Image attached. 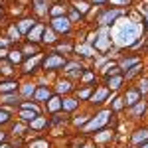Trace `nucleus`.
Segmentation results:
<instances>
[{
	"instance_id": "obj_36",
	"label": "nucleus",
	"mask_w": 148,
	"mask_h": 148,
	"mask_svg": "<svg viewBox=\"0 0 148 148\" xmlns=\"http://www.w3.org/2000/svg\"><path fill=\"white\" fill-rule=\"evenodd\" d=\"M10 36H12L10 40H18V30H14V28H12V30H10Z\"/></svg>"
},
{
	"instance_id": "obj_40",
	"label": "nucleus",
	"mask_w": 148,
	"mask_h": 148,
	"mask_svg": "<svg viewBox=\"0 0 148 148\" xmlns=\"http://www.w3.org/2000/svg\"><path fill=\"white\" fill-rule=\"evenodd\" d=\"M85 81H91L93 79V73H85V77H83Z\"/></svg>"
},
{
	"instance_id": "obj_10",
	"label": "nucleus",
	"mask_w": 148,
	"mask_h": 148,
	"mask_svg": "<svg viewBox=\"0 0 148 148\" xmlns=\"http://www.w3.org/2000/svg\"><path fill=\"white\" fill-rule=\"evenodd\" d=\"M0 91H2V93L16 91V83H14V81H6V83H2V85H0Z\"/></svg>"
},
{
	"instance_id": "obj_24",
	"label": "nucleus",
	"mask_w": 148,
	"mask_h": 148,
	"mask_svg": "<svg viewBox=\"0 0 148 148\" xmlns=\"http://www.w3.org/2000/svg\"><path fill=\"white\" fill-rule=\"evenodd\" d=\"M77 51H83V53H85V56H91L93 53V49L89 46H83V47H77Z\"/></svg>"
},
{
	"instance_id": "obj_17",
	"label": "nucleus",
	"mask_w": 148,
	"mask_h": 148,
	"mask_svg": "<svg viewBox=\"0 0 148 148\" xmlns=\"http://www.w3.org/2000/svg\"><path fill=\"white\" fill-rule=\"evenodd\" d=\"M36 114H38V113H34V111L30 113L28 109H24V111H22V119H24V121H30V119H34Z\"/></svg>"
},
{
	"instance_id": "obj_44",
	"label": "nucleus",
	"mask_w": 148,
	"mask_h": 148,
	"mask_svg": "<svg viewBox=\"0 0 148 148\" xmlns=\"http://www.w3.org/2000/svg\"><path fill=\"white\" fill-rule=\"evenodd\" d=\"M95 2H103V0H95Z\"/></svg>"
},
{
	"instance_id": "obj_27",
	"label": "nucleus",
	"mask_w": 148,
	"mask_h": 148,
	"mask_svg": "<svg viewBox=\"0 0 148 148\" xmlns=\"http://www.w3.org/2000/svg\"><path fill=\"white\" fill-rule=\"evenodd\" d=\"M2 99H4V103H14V101H18V97H16V95H4Z\"/></svg>"
},
{
	"instance_id": "obj_31",
	"label": "nucleus",
	"mask_w": 148,
	"mask_h": 148,
	"mask_svg": "<svg viewBox=\"0 0 148 148\" xmlns=\"http://www.w3.org/2000/svg\"><path fill=\"white\" fill-rule=\"evenodd\" d=\"M138 63V59H128V61H125V63H123V67H130V65H136Z\"/></svg>"
},
{
	"instance_id": "obj_30",
	"label": "nucleus",
	"mask_w": 148,
	"mask_h": 148,
	"mask_svg": "<svg viewBox=\"0 0 148 148\" xmlns=\"http://www.w3.org/2000/svg\"><path fill=\"white\" fill-rule=\"evenodd\" d=\"M36 4H38V10L40 12L46 10V0H36Z\"/></svg>"
},
{
	"instance_id": "obj_8",
	"label": "nucleus",
	"mask_w": 148,
	"mask_h": 148,
	"mask_svg": "<svg viewBox=\"0 0 148 148\" xmlns=\"http://www.w3.org/2000/svg\"><path fill=\"white\" fill-rule=\"evenodd\" d=\"M138 97H140V93H138V91H128V93H126V105H134V103H136L138 101Z\"/></svg>"
},
{
	"instance_id": "obj_32",
	"label": "nucleus",
	"mask_w": 148,
	"mask_h": 148,
	"mask_svg": "<svg viewBox=\"0 0 148 148\" xmlns=\"http://www.w3.org/2000/svg\"><path fill=\"white\" fill-rule=\"evenodd\" d=\"M138 71H140V65H138V63H136V65H134V69H132L130 73H126V77H132V75H136Z\"/></svg>"
},
{
	"instance_id": "obj_37",
	"label": "nucleus",
	"mask_w": 148,
	"mask_h": 148,
	"mask_svg": "<svg viewBox=\"0 0 148 148\" xmlns=\"http://www.w3.org/2000/svg\"><path fill=\"white\" fill-rule=\"evenodd\" d=\"M109 136H111V134H109V132H105V134H99V136H97V140H107Z\"/></svg>"
},
{
	"instance_id": "obj_38",
	"label": "nucleus",
	"mask_w": 148,
	"mask_h": 148,
	"mask_svg": "<svg viewBox=\"0 0 148 148\" xmlns=\"http://www.w3.org/2000/svg\"><path fill=\"white\" fill-rule=\"evenodd\" d=\"M111 2H113V4H128L130 0H111Z\"/></svg>"
},
{
	"instance_id": "obj_1",
	"label": "nucleus",
	"mask_w": 148,
	"mask_h": 148,
	"mask_svg": "<svg viewBox=\"0 0 148 148\" xmlns=\"http://www.w3.org/2000/svg\"><path fill=\"white\" fill-rule=\"evenodd\" d=\"M140 34V26L134 22H121L114 26V44L116 46H132Z\"/></svg>"
},
{
	"instance_id": "obj_11",
	"label": "nucleus",
	"mask_w": 148,
	"mask_h": 148,
	"mask_svg": "<svg viewBox=\"0 0 148 148\" xmlns=\"http://www.w3.org/2000/svg\"><path fill=\"white\" fill-rule=\"evenodd\" d=\"M49 97V91L47 89H40V91H36V101H44Z\"/></svg>"
},
{
	"instance_id": "obj_14",
	"label": "nucleus",
	"mask_w": 148,
	"mask_h": 148,
	"mask_svg": "<svg viewBox=\"0 0 148 148\" xmlns=\"http://www.w3.org/2000/svg\"><path fill=\"white\" fill-rule=\"evenodd\" d=\"M75 8H77V12H81V14H85V12L89 10L87 2H75Z\"/></svg>"
},
{
	"instance_id": "obj_12",
	"label": "nucleus",
	"mask_w": 148,
	"mask_h": 148,
	"mask_svg": "<svg viewBox=\"0 0 148 148\" xmlns=\"http://www.w3.org/2000/svg\"><path fill=\"white\" fill-rule=\"evenodd\" d=\"M148 138V130H138L134 134V142H140V140H146Z\"/></svg>"
},
{
	"instance_id": "obj_19",
	"label": "nucleus",
	"mask_w": 148,
	"mask_h": 148,
	"mask_svg": "<svg viewBox=\"0 0 148 148\" xmlns=\"http://www.w3.org/2000/svg\"><path fill=\"white\" fill-rule=\"evenodd\" d=\"M144 109H146V105H144V103H140V105H136V107H134V111H132V114L136 116V114L144 113Z\"/></svg>"
},
{
	"instance_id": "obj_21",
	"label": "nucleus",
	"mask_w": 148,
	"mask_h": 148,
	"mask_svg": "<svg viewBox=\"0 0 148 148\" xmlns=\"http://www.w3.org/2000/svg\"><path fill=\"white\" fill-rule=\"evenodd\" d=\"M44 40H46V42H53V40H56V38H53V32H51V30H46V32H44Z\"/></svg>"
},
{
	"instance_id": "obj_28",
	"label": "nucleus",
	"mask_w": 148,
	"mask_h": 148,
	"mask_svg": "<svg viewBox=\"0 0 148 148\" xmlns=\"http://www.w3.org/2000/svg\"><path fill=\"white\" fill-rule=\"evenodd\" d=\"M57 91H59V93L69 91V83H59V85H57Z\"/></svg>"
},
{
	"instance_id": "obj_23",
	"label": "nucleus",
	"mask_w": 148,
	"mask_h": 148,
	"mask_svg": "<svg viewBox=\"0 0 148 148\" xmlns=\"http://www.w3.org/2000/svg\"><path fill=\"white\" fill-rule=\"evenodd\" d=\"M44 125H46V119H36L34 123H32L34 128H40V126H44Z\"/></svg>"
},
{
	"instance_id": "obj_39",
	"label": "nucleus",
	"mask_w": 148,
	"mask_h": 148,
	"mask_svg": "<svg viewBox=\"0 0 148 148\" xmlns=\"http://www.w3.org/2000/svg\"><path fill=\"white\" fill-rule=\"evenodd\" d=\"M123 107V99H116V103H114V109H121Z\"/></svg>"
},
{
	"instance_id": "obj_2",
	"label": "nucleus",
	"mask_w": 148,
	"mask_h": 148,
	"mask_svg": "<svg viewBox=\"0 0 148 148\" xmlns=\"http://www.w3.org/2000/svg\"><path fill=\"white\" fill-rule=\"evenodd\" d=\"M89 42L95 44L97 49H107V47L111 46V34L107 32V30H101V32H97V34H93L89 38Z\"/></svg>"
},
{
	"instance_id": "obj_16",
	"label": "nucleus",
	"mask_w": 148,
	"mask_h": 148,
	"mask_svg": "<svg viewBox=\"0 0 148 148\" xmlns=\"http://www.w3.org/2000/svg\"><path fill=\"white\" fill-rule=\"evenodd\" d=\"M63 10H65V8H63L61 4H56V6L51 8V16H59V14H63Z\"/></svg>"
},
{
	"instance_id": "obj_9",
	"label": "nucleus",
	"mask_w": 148,
	"mask_h": 148,
	"mask_svg": "<svg viewBox=\"0 0 148 148\" xmlns=\"http://www.w3.org/2000/svg\"><path fill=\"white\" fill-rule=\"evenodd\" d=\"M61 107H63L65 111H73V109L77 107V101H75V99H65V101H61Z\"/></svg>"
},
{
	"instance_id": "obj_33",
	"label": "nucleus",
	"mask_w": 148,
	"mask_h": 148,
	"mask_svg": "<svg viewBox=\"0 0 148 148\" xmlns=\"http://www.w3.org/2000/svg\"><path fill=\"white\" fill-rule=\"evenodd\" d=\"M6 121H8V113L0 111V123H6Z\"/></svg>"
},
{
	"instance_id": "obj_15",
	"label": "nucleus",
	"mask_w": 148,
	"mask_h": 148,
	"mask_svg": "<svg viewBox=\"0 0 148 148\" xmlns=\"http://www.w3.org/2000/svg\"><path fill=\"white\" fill-rule=\"evenodd\" d=\"M59 107H61V101H59V99H51V101H49V111H57V109H59Z\"/></svg>"
},
{
	"instance_id": "obj_25",
	"label": "nucleus",
	"mask_w": 148,
	"mask_h": 148,
	"mask_svg": "<svg viewBox=\"0 0 148 148\" xmlns=\"http://www.w3.org/2000/svg\"><path fill=\"white\" fill-rule=\"evenodd\" d=\"M38 59H40V57H38V56H36V57H34V59H32V61H28V63H26V71H30V69H32V67H34V65H36V63H38Z\"/></svg>"
},
{
	"instance_id": "obj_35",
	"label": "nucleus",
	"mask_w": 148,
	"mask_h": 148,
	"mask_svg": "<svg viewBox=\"0 0 148 148\" xmlns=\"http://www.w3.org/2000/svg\"><path fill=\"white\" fill-rule=\"evenodd\" d=\"M140 91H142V93L148 91V81H142V83H140Z\"/></svg>"
},
{
	"instance_id": "obj_22",
	"label": "nucleus",
	"mask_w": 148,
	"mask_h": 148,
	"mask_svg": "<svg viewBox=\"0 0 148 148\" xmlns=\"http://www.w3.org/2000/svg\"><path fill=\"white\" fill-rule=\"evenodd\" d=\"M121 77H113V79L109 81V85H111V87H113V89H116V87H119V85H121Z\"/></svg>"
},
{
	"instance_id": "obj_3",
	"label": "nucleus",
	"mask_w": 148,
	"mask_h": 148,
	"mask_svg": "<svg viewBox=\"0 0 148 148\" xmlns=\"http://www.w3.org/2000/svg\"><path fill=\"white\" fill-rule=\"evenodd\" d=\"M107 119H109V111H103L101 114H97V119H93L91 123L85 126V132H89V130H93V128H99V126H103L105 123H107Z\"/></svg>"
},
{
	"instance_id": "obj_45",
	"label": "nucleus",
	"mask_w": 148,
	"mask_h": 148,
	"mask_svg": "<svg viewBox=\"0 0 148 148\" xmlns=\"http://www.w3.org/2000/svg\"><path fill=\"white\" fill-rule=\"evenodd\" d=\"M85 148H89V146H85Z\"/></svg>"
},
{
	"instance_id": "obj_18",
	"label": "nucleus",
	"mask_w": 148,
	"mask_h": 148,
	"mask_svg": "<svg viewBox=\"0 0 148 148\" xmlns=\"http://www.w3.org/2000/svg\"><path fill=\"white\" fill-rule=\"evenodd\" d=\"M32 20H22V22H20V30H22V32H26V30H30V26H32Z\"/></svg>"
},
{
	"instance_id": "obj_4",
	"label": "nucleus",
	"mask_w": 148,
	"mask_h": 148,
	"mask_svg": "<svg viewBox=\"0 0 148 148\" xmlns=\"http://www.w3.org/2000/svg\"><path fill=\"white\" fill-rule=\"evenodd\" d=\"M65 61H63V57H59V56H49L44 61V67L46 69H56V67H61Z\"/></svg>"
},
{
	"instance_id": "obj_41",
	"label": "nucleus",
	"mask_w": 148,
	"mask_h": 148,
	"mask_svg": "<svg viewBox=\"0 0 148 148\" xmlns=\"http://www.w3.org/2000/svg\"><path fill=\"white\" fill-rule=\"evenodd\" d=\"M4 53H6V51H4V49H0V57H4Z\"/></svg>"
},
{
	"instance_id": "obj_20",
	"label": "nucleus",
	"mask_w": 148,
	"mask_h": 148,
	"mask_svg": "<svg viewBox=\"0 0 148 148\" xmlns=\"http://www.w3.org/2000/svg\"><path fill=\"white\" fill-rule=\"evenodd\" d=\"M10 59L14 61V63H20V59H22L20 51H12V53H10Z\"/></svg>"
},
{
	"instance_id": "obj_7",
	"label": "nucleus",
	"mask_w": 148,
	"mask_h": 148,
	"mask_svg": "<svg viewBox=\"0 0 148 148\" xmlns=\"http://www.w3.org/2000/svg\"><path fill=\"white\" fill-rule=\"evenodd\" d=\"M42 32H44V26H42V24H38L34 30H30V40H34V42H36V40H40Z\"/></svg>"
},
{
	"instance_id": "obj_34",
	"label": "nucleus",
	"mask_w": 148,
	"mask_h": 148,
	"mask_svg": "<svg viewBox=\"0 0 148 148\" xmlns=\"http://www.w3.org/2000/svg\"><path fill=\"white\" fill-rule=\"evenodd\" d=\"M140 12L146 16V22H148V4H144V6H140Z\"/></svg>"
},
{
	"instance_id": "obj_5",
	"label": "nucleus",
	"mask_w": 148,
	"mask_h": 148,
	"mask_svg": "<svg viewBox=\"0 0 148 148\" xmlns=\"http://www.w3.org/2000/svg\"><path fill=\"white\" fill-rule=\"evenodd\" d=\"M53 28L57 32H69V20L67 18H56L53 20Z\"/></svg>"
},
{
	"instance_id": "obj_29",
	"label": "nucleus",
	"mask_w": 148,
	"mask_h": 148,
	"mask_svg": "<svg viewBox=\"0 0 148 148\" xmlns=\"http://www.w3.org/2000/svg\"><path fill=\"white\" fill-rule=\"evenodd\" d=\"M22 93L24 95H32V93H34V85H26V87L22 89Z\"/></svg>"
},
{
	"instance_id": "obj_13",
	"label": "nucleus",
	"mask_w": 148,
	"mask_h": 148,
	"mask_svg": "<svg viewBox=\"0 0 148 148\" xmlns=\"http://www.w3.org/2000/svg\"><path fill=\"white\" fill-rule=\"evenodd\" d=\"M105 97H107V89H101V91H97V95L93 97V101H95V103H101Z\"/></svg>"
},
{
	"instance_id": "obj_43",
	"label": "nucleus",
	"mask_w": 148,
	"mask_h": 148,
	"mask_svg": "<svg viewBox=\"0 0 148 148\" xmlns=\"http://www.w3.org/2000/svg\"><path fill=\"white\" fill-rule=\"evenodd\" d=\"M140 148H148V144H142V146H140Z\"/></svg>"
},
{
	"instance_id": "obj_6",
	"label": "nucleus",
	"mask_w": 148,
	"mask_h": 148,
	"mask_svg": "<svg viewBox=\"0 0 148 148\" xmlns=\"http://www.w3.org/2000/svg\"><path fill=\"white\" fill-rule=\"evenodd\" d=\"M119 14H121L119 10H113V12H107V14H103V16H101V24H111L114 18L119 16Z\"/></svg>"
},
{
	"instance_id": "obj_42",
	"label": "nucleus",
	"mask_w": 148,
	"mask_h": 148,
	"mask_svg": "<svg viewBox=\"0 0 148 148\" xmlns=\"http://www.w3.org/2000/svg\"><path fill=\"white\" fill-rule=\"evenodd\" d=\"M0 148H10V146H8V144H2V146H0Z\"/></svg>"
},
{
	"instance_id": "obj_26",
	"label": "nucleus",
	"mask_w": 148,
	"mask_h": 148,
	"mask_svg": "<svg viewBox=\"0 0 148 148\" xmlns=\"http://www.w3.org/2000/svg\"><path fill=\"white\" fill-rule=\"evenodd\" d=\"M30 148H49V144H47V142H42V140H40V142H34V144H32Z\"/></svg>"
}]
</instances>
